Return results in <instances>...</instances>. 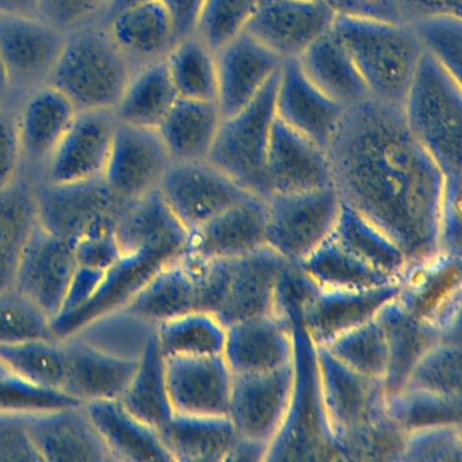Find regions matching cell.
I'll use <instances>...</instances> for the list:
<instances>
[{
	"instance_id": "obj_56",
	"label": "cell",
	"mask_w": 462,
	"mask_h": 462,
	"mask_svg": "<svg viewBox=\"0 0 462 462\" xmlns=\"http://www.w3.org/2000/svg\"><path fill=\"white\" fill-rule=\"evenodd\" d=\"M335 15L361 20L405 23L402 0H324Z\"/></svg>"
},
{
	"instance_id": "obj_12",
	"label": "cell",
	"mask_w": 462,
	"mask_h": 462,
	"mask_svg": "<svg viewBox=\"0 0 462 462\" xmlns=\"http://www.w3.org/2000/svg\"><path fill=\"white\" fill-rule=\"evenodd\" d=\"M34 193L40 226L74 243L94 224L118 218L126 202L113 193L104 177L72 183L47 182Z\"/></svg>"
},
{
	"instance_id": "obj_19",
	"label": "cell",
	"mask_w": 462,
	"mask_h": 462,
	"mask_svg": "<svg viewBox=\"0 0 462 462\" xmlns=\"http://www.w3.org/2000/svg\"><path fill=\"white\" fill-rule=\"evenodd\" d=\"M67 36L36 15L0 14V55L12 86L50 78Z\"/></svg>"
},
{
	"instance_id": "obj_8",
	"label": "cell",
	"mask_w": 462,
	"mask_h": 462,
	"mask_svg": "<svg viewBox=\"0 0 462 462\" xmlns=\"http://www.w3.org/2000/svg\"><path fill=\"white\" fill-rule=\"evenodd\" d=\"M321 396L339 461H347L351 446L388 416L385 385L367 377L316 346Z\"/></svg>"
},
{
	"instance_id": "obj_1",
	"label": "cell",
	"mask_w": 462,
	"mask_h": 462,
	"mask_svg": "<svg viewBox=\"0 0 462 462\" xmlns=\"http://www.w3.org/2000/svg\"><path fill=\"white\" fill-rule=\"evenodd\" d=\"M327 153L340 201L385 232L411 266L439 255L448 180L402 106L367 98L346 107Z\"/></svg>"
},
{
	"instance_id": "obj_5",
	"label": "cell",
	"mask_w": 462,
	"mask_h": 462,
	"mask_svg": "<svg viewBox=\"0 0 462 462\" xmlns=\"http://www.w3.org/2000/svg\"><path fill=\"white\" fill-rule=\"evenodd\" d=\"M131 77L128 58L109 32L85 28L67 36L48 85L78 110H115Z\"/></svg>"
},
{
	"instance_id": "obj_53",
	"label": "cell",
	"mask_w": 462,
	"mask_h": 462,
	"mask_svg": "<svg viewBox=\"0 0 462 462\" xmlns=\"http://www.w3.org/2000/svg\"><path fill=\"white\" fill-rule=\"evenodd\" d=\"M0 462H42L26 429V415L0 412Z\"/></svg>"
},
{
	"instance_id": "obj_27",
	"label": "cell",
	"mask_w": 462,
	"mask_h": 462,
	"mask_svg": "<svg viewBox=\"0 0 462 462\" xmlns=\"http://www.w3.org/2000/svg\"><path fill=\"white\" fill-rule=\"evenodd\" d=\"M66 351V380L63 391L82 404L99 400H120L125 393L137 358L106 353L90 343L63 340Z\"/></svg>"
},
{
	"instance_id": "obj_49",
	"label": "cell",
	"mask_w": 462,
	"mask_h": 462,
	"mask_svg": "<svg viewBox=\"0 0 462 462\" xmlns=\"http://www.w3.org/2000/svg\"><path fill=\"white\" fill-rule=\"evenodd\" d=\"M423 47L454 78L461 80L462 21L461 15L432 14L408 21Z\"/></svg>"
},
{
	"instance_id": "obj_60",
	"label": "cell",
	"mask_w": 462,
	"mask_h": 462,
	"mask_svg": "<svg viewBox=\"0 0 462 462\" xmlns=\"http://www.w3.org/2000/svg\"><path fill=\"white\" fill-rule=\"evenodd\" d=\"M405 23L432 14L461 15L462 0H402Z\"/></svg>"
},
{
	"instance_id": "obj_64",
	"label": "cell",
	"mask_w": 462,
	"mask_h": 462,
	"mask_svg": "<svg viewBox=\"0 0 462 462\" xmlns=\"http://www.w3.org/2000/svg\"><path fill=\"white\" fill-rule=\"evenodd\" d=\"M10 88H12V83H10L9 74H7L4 59H2V55H0V98H4V97L6 96Z\"/></svg>"
},
{
	"instance_id": "obj_36",
	"label": "cell",
	"mask_w": 462,
	"mask_h": 462,
	"mask_svg": "<svg viewBox=\"0 0 462 462\" xmlns=\"http://www.w3.org/2000/svg\"><path fill=\"white\" fill-rule=\"evenodd\" d=\"M77 113L75 105L53 86L37 90L17 120L23 155L34 161L50 158Z\"/></svg>"
},
{
	"instance_id": "obj_47",
	"label": "cell",
	"mask_w": 462,
	"mask_h": 462,
	"mask_svg": "<svg viewBox=\"0 0 462 462\" xmlns=\"http://www.w3.org/2000/svg\"><path fill=\"white\" fill-rule=\"evenodd\" d=\"M461 378V342L443 339L419 359L402 388L462 400Z\"/></svg>"
},
{
	"instance_id": "obj_61",
	"label": "cell",
	"mask_w": 462,
	"mask_h": 462,
	"mask_svg": "<svg viewBox=\"0 0 462 462\" xmlns=\"http://www.w3.org/2000/svg\"><path fill=\"white\" fill-rule=\"evenodd\" d=\"M270 445L259 440L237 435L232 445L226 462H258L266 461L269 456Z\"/></svg>"
},
{
	"instance_id": "obj_11",
	"label": "cell",
	"mask_w": 462,
	"mask_h": 462,
	"mask_svg": "<svg viewBox=\"0 0 462 462\" xmlns=\"http://www.w3.org/2000/svg\"><path fill=\"white\" fill-rule=\"evenodd\" d=\"M158 189L188 234L253 196L208 161L171 162Z\"/></svg>"
},
{
	"instance_id": "obj_55",
	"label": "cell",
	"mask_w": 462,
	"mask_h": 462,
	"mask_svg": "<svg viewBox=\"0 0 462 462\" xmlns=\"http://www.w3.org/2000/svg\"><path fill=\"white\" fill-rule=\"evenodd\" d=\"M439 251L445 255L461 258V180L446 182L440 213Z\"/></svg>"
},
{
	"instance_id": "obj_23",
	"label": "cell",
	"mask_w": 462,
	"mask_h": 462,
	"mask_svg": "<svg viewBox=\"0 0 462 462\" xmlns=\"http://www.w3.org/2000/svg\"><path fill=\"white\" fill-rule=\"evenodd\" d=\"M293 324L288 313H272L226 327L223 356L232 374L272 372L293 362Z\"/></svg>"
},
{
	"instance_id": "obj_48",
	"label": "cell",
	"mask_w": 462,
	"mask_h": 462,
	"mask_svg": "<svg viewBox=\"0 0 462 462\" xmlns=\"http://www.w3.org/2000/svg\"><path fill=\"white\" fill-rule=\"evenodd\" d=\"M29 340H59L52 319L28 297L12 288L0 293V345Z\"/></svg>"
},
{
	"instance_id": "obj_32",
	"label": "cell",
	"mask_w": 462,
	"mask_h": 462,
	"mask_svg": "<svg viewBox=\"0 0 462 462\" xmlns=\"http://www.w3.org/2000/svg\"><path fill=\"white\" fill-rule=\"evenodd\" d=\"M112 17L110 36L126 58L145 64L163 60L178 42L171 15L162 0L128 7Z\"/></svg>"
},
{
	"instance_id": "obj_22",
	"label": "cell",
	"mask_w": 462,
	"mask_h": 462,
	"mask_svg": "<svg viewBox=\"0 0 462 462\" xmlns=\"http://www.w3.org/2000/svg\"><path fill=\"white\" fill-rule=\"evenodd\" d=\"M166 378L174 413L228 416L234 374L223 356H170Z\"/></svg>"
},
{
	"instance_id": "obj_29",
	"label": "cell",
	"mask_w": 462,
	"mask_h": 462,
	"mask_svg": "<svg viewBox=\"0 0 462 462\" xmlns=\"http://www.w3.org/2000/svg\"><path fill=\"white\" fill-rule=\"evenodd\" d=\"M85 408L113 461H172L159 430L132 415L120 400L86 402Z\"/></svg>"
},
{
	"instance_id": "obj_46",
	"label": "cell",
	"mask_w": 462,
	"mask_h": 462,
	"mask_svg": "<svg viewBox=\"0 0 462 462\" xmlns=\"http://www.w3.org/2000/svg\"><path fill=\"white\" fill-rule=\"evenodd\" d=\"M326 347L342 364L367 377L381 378L386 372L388 350L385 332L377 318L332 340Z\"/></svg>"
},
{
	"instance_id": "obj_33",
	"label": "cell",
	"mask_w": 462,
	"mask_h": 462,
	"mask_svg": "<svg viewBox=\"0 0 462 462\" xmlns=\"http://www.w3.org/2000/svg\"><path fill=\"white\" fill-rule=\"evenodd\" d=\"M296 60L305 77L342 106L350 107L370 98L350 53L334 29L319 37Z\"/></svg>"
},
{
	"instance_id": "obj_50",
	"label": "cell",
	"mask_w": 462,
	"mask_h": 462,
	"mask_svg": "<svg viewBox=\"0 0 462 462\" xmlns=\"http://www.w3.org/2000/svg\"><path fill=\"white\" fill-rule=\"evenodd\" d=\"M256 5L258 0H205L193 34L217 52L245 33Z\"/></svg>"
},
{
	"instance_id": "obj_30",
	"label": "cell",
	"mask_w": 462,
	"mask_h": 462,
	"mask_svg": "<svg viewBox=\"0 0 462 462\" xmlns=\"http://www.w3.org/2000/svg\"><path fill=\"white\" fill-rule=\"evenodd\" d=\"M188 236L158 188L126 201L117 218V237L124 254L143 248H166L182 254Z\"/></svg>"
},
{
	"instance_id": "obj_17",
	"label": "cell",
	"mask_w": 462,
	"mask_h": 462,
	"mask_svg": "<svg viewBox=\"0 0 462 462\" xmlns=\"http://www.w3.org/2000/svg\"><path fill=\"white\" fill-rule=\"evenodd\" d=\"M77 266L75 243L55 236L37 224L13 288L36 302L53 320L61 312Z\"/></svg>"
},
{
	"instance_id": "obj_16",
	"label": "cell",
	"mask_w": 462,
	"mask_h": 462,
	"mask_svg": "<svg viewBox=\"0 0 462 462\" xmlns=\"http://www.w3.org/2000/svg\"><path fill=\"white\" fill-rule=\"evenodd\" d=\"M171 162L156 129L118 121L102 177L116 196L131 201L158 188Z\"/></svg>"
},
{
	"instance_id": "obj_15",
	"label": "cell",
	"mask_w": 462,
	"mask_h": 462,
	"mask_svg": "<svg viewBox=\"0 0 462 462\" xmlns=\"http://www.w3.org/2000/svg\"><path fill=\"white\" fill-rule=\"evenodd\" d=\"M400 291L402 282L362 291L320 288L313 283L300 304V318L315 346H327L345 332L375 319Z\"/></svg>"
},
{
	"instance_id": "obj_41",
	"label": "cell",
	"mask_w": 462,
	"mask_h": 462,
	"mask_svg": "<svg viewBox=\"0 0 462 462\" xmlns=\"http://www.w3.org/2000/svg\"><path fill=\"white\" fill-rule=\"evenodd\" d=\"M297 267L320 288L362 291L402 282L356 258L332 234Z\"/></svg>"
},
{
	"instance_id": "obj_52",
	"label": "cell",
	"mask_w": 462,
	"mask_h": 462,
	"mask_svg": "<svg viewBox=\"0 0 462 462\" xmlns=\"http://www.w3.org/2000/svg\"><path fill=\"white\" fill-rule=\"evenodd\" d=\"M462 424H439L407 432L399 462H461Z\"/></svg>"
},
{
	"instance_id": "obj_42",
	"label": "cell",
	"mask_w": 462,
	"mask_h": 462,
	"mask_svg": "<svg viewBox=\"0 0 462 462\" xmlns=\"http://www.w3.org/2000/svg\"><path fill=\"white\" fill-rule=\"evenodd\" d=\"M159 347L170 356H218L226 346V326L213 313L196 310L155 327Z\"/></svg>"
},
{
	"instance_id": "obj_44",
	"label": "cell",
	"mask_w": 462,
	"mask_h": 462,
	"mask_svg": "<svg viewBox=\"0 0 462 462\" xmlns=\"http://www.w3.org/2000/svg\"><path fill=\"white\" fill-rule=\"evenodd\" d=\"M0 362L36 385L63 391L66 380L63 340H29L0 345Z\"/></svg>"
},
{
	"instance_id": "obj_34",
	"label": "cell",
	"mask_w": 462,
	"mask_h": 462,
	"mask_svg": "<svg viewBox=\"0 0 462 462\" xmlns=\"http://www.w3.org/2000/svg\"><path fill=\"white\" fill-rule=\"evenodd\" d=\"M223 118L216 101L178 98L156 131L172 162L207 161Z\"/></svg>"
},
{
	"instance_id": "obj_21",
	"label": "cell",
	"mask_w": 462,
	"mask_h": 462,
	"mask_svg": "<svg viewBox=\"0 0 462 462\" xmlns=\"http://www.w3.org/2000/svg\"><path fill=\"white\" fill-rule=\"evenodd\" d=\"M345 110L305 77L299 61H283L275 90V115L281 123L327 151Z\"/></svg>"
},
{
	"instance_id": "obj_54",
	"label": "cell",
	"mask_w": 462,
	"mask_h": 462,
	"mask_svg": "<svg viewBox=\"0 0 462 462\" xmlns=\"http://www.w3.org/2000/svg\"><path fill=\"white\" fill-rule=\"evenodd\" d=\"M106 4L109 0H37L36 17L66 33Z\"/></svg>"
},
{
	"instance_id": "obj_24",
	"label": "cell",
	"mask_w": 462,
	"mask_h": 462,
	"mask_svg": "<svg viewBox=\"0 0 462 462\" xmlns=\"http://www.w3.org/2000/svg\"><path fill=\"white\" fill-rule=\"evenodd\" d=\"M266 223V199L253 194L190 232L185 253L199 259L245 255L267 245Z\"/></svg>"
},
{
	"instance_id": "obj_39",
	"label": "cell",
	"mask_w": 462,
	"mask_h": 462,
	"mask_svg": "<svg viewBox=\"0 0 462 462\" xmlns=\"http://www.w3.org/2000/svg\"><path fill=\"white\" fill-rule=\"evenodd\" d=\"M178 98L163 59L132 75L113 112L120 123L158 129Z\"/></svg>"
},
{
	"instance_id": "obj_3",
	"label": "cell",
	"mask_w": 462,
	"mask_h": 462,
	"mask_svg": "<svg viewBox=\"0 0 462 462\" xmlns=\"http://www.w3.org/2000/svg\"><path fill=\"white\" fill-rule=\"evenodd\" d=\"M332 29L350 53L370 98L402 106L424 53L410 23L337 15Z\"/></svg>"
},
{
	"instance_id": "obj_59",
	"label": "cell",
	"mask_w": 462,
	"mask_h": 462,
	"mask_svg": "<svg viewBox=\"0 0 462 462\" xmlns=\"http://www.w3.org/2000/svg\"><path fill=\"white\" fill-rule=\"evenodd\" d=\"M171 15L178 40L191 36L205 0H162Z\"/></svg>"
},
{
	"instance_id": "obj_26",
	"label": "cell",
	"mask_w": 462,
	"mask_h": 462,
	"mask_svg": "<svg viewBox=\"0 0 462 462\" xmlns=\"http://www.w3.org/2000/svg\"><path fill=\"white\" fill-rule=\"evenodd\" d=\"M270 193L288 194L332 186L328 153L275 118L267 151Z\"/></svg>"
},
{
	"instance_id": "obj_58",
	"label": "cell",
	"mask_w": 462,
	"mask_h": 462,
	"mask_svg": "<svg viewBox=\"0 0 462 462\" xmlns=\"http://www.w3.org/2000/svg\"><path fill=\"white\" fill-rule=\"evenodd\" d=\"M104 274V270L78 264L74 275H72L71 282H69L63 308H61V312L59 313V316L69 315V313L83 307L91 299L97 288H98Z\"/></svg>"
},
{
	"instance_id": "obj_63",
	"label": "cell",
	"mask_w": 462,
	"mask_h": 462,
	"mask_svg": "<svg viewBox=\"0 0 462 462\" xmlns=\"http://www.w3.org/2000/svg\"><path fill=\"white\" fill-rule=\"evenodd\" d=\"M147 2H153V0H109V10L112 15L128 9V7L136 6V5L147 4Z\"/></svg>"
},
{
	"instance_id": "obj_40",
	"label": "cell",
	"mask_w": 462,
	"mask_h": 462,
	"mask_svg": "<svg viewBox=\"0 0 462 462\" xmlns=\"http://www.w3.org/2000/svg\"><path fill=\"white\" fill-rule=\"evenodd\" d=\"M332 236L356 258L394 280H404L410 270V261L402 248L372 221L343 202Z\"/></svg>"
},
{
	"instance_id": "obj_20",
	"label": "cell",
	"mask_w": 462,
	"mask_h": 462,
	"mask_svg": "<svg viewBox=\"0 0 462 462\" xmlns=\"http://www.w3.org/2000/svg\"><path fill=\"white\" fill-rule=\"evenodd\" d=\"M26 429L42 461H113L85 404L26 415Z\"/></svg>"
},
{
	"instance_id": "obj_57",
	"label": "cell",
	"mask_w": 462,
	"mask_h": 462,
	"mask_svg": "<svg viewBox=\"0 0 462 462\" xmlns=\"http://www.w3.org/2000/svg\"><path fill=\"white\" fill-rule=\"evenodd\" d=\"M23 156L17 121H13L6 113L0 112V189L6 188L17 180Z\"/></svg>"
},
{
	"instance_id": "obj_62",
	"label": "cell",
	"mask_w": 462,
	"mask_h": 462,
	"mask_svg": "<svg viewBox=\"0 0 462 462\" xmlns=\"http://www.w3.org/2000/svg\"><path fill=\"white\" fill-rule=\"evenodd\" d=\"M37 0H0V14L36 15Z\"/></svg>"
},
{
	"instance_id": "obj_31",
	"label": "cell",
	"mask_w": 462,
	"mask_h": 462,
	"mask_svg": "<svg viewBox=\"0 0 462 462\" xmlns=\"http://www.w3.org/2000/svg\"><path fill=\"white\" fill-rule=\"evenodd\" d=\"M199 310L196 277L185 254L159 270L124 312L152 327Z\"/></svg>"
},
{
	"instance_id": "obj_25",
	"label": "cell",
	"mask_w": 462,
	"mask_h": 462,
	"mask_svg": "<svg viewBox=\"0 0 462 462\" xmlns=\"http://www.w3.org/2000/svg\"><path fill=\"white\" fill-rule=\"evenodd\" d=\"M217 102L223 117L247 106L280 72L283 60L248 33L216 52Z\"/></svg>"
},
{
	"instance_id": "obj_45",
	"label": "cell",
	"mask_w": 462,
	"mask_h": 462,
	"mask_svg": "<svg viewBox=\"0 0 462 462\" xmlns=\"http://www.w3.org/2000/svg\"><path fill=\"white\" fill-rule=\"evenodd\" d=\"M386 411L405 434L439 424H462V400L420 389L402 388L388 394Z\"/></svg>"
},
{
	"instance_id": "obj_7",
	"label": "cell",
	"mask_w": 462,
	"mask_h": 462,
	"mask_svg": "<svg viewBox=\"0 0 462 462\" xmlns=\"http://www.w3.org/2000/svg\"><path fill=\"white\" fill-rule=\"evenodd\" d=\"M291 266L269 245L231 259H215L210 272L212 313L226 327L277 313L281 281Z\"/></svg>"
},
{
	"instance_id": "obj_51",
	"label": "cell",
	"mask_w": 462,
	"mask_h": 462,
	"mask_svg": "<svg viewBox=\"0 0 462 462\" xmlns=\"http://www.w3.org/2000/svg\"><path fill=\"white\" fill-rule=\"evenodd\" d=\"M79 404L66 392L36 385L0 362V412L31 415Z\"/></svg>"
},
{
	"instance_id": "obj_35",
	"label": "cell",
	"mask_w": 462,
	"mask_h": 462,
	"mask_svg": "<svg viewBox=\"0 0 462 462\" xmlns=\"http://www.w3.org/2000/svg\"><path fill=\"white\" fill-rule=\"evenodd\" d=\"M172 461L226 462L237 438L228 416L174 413L159 430Z\"/></svg>"
},
{
	"instance_id": "obj_6",
	"label": "cell",
	"mask_w": 462,
	"mask_h": 462,
	"mask_svg": "<svg viewBox=\"0 0 462 462\" xmlns=\"http://www.w3.org/2000/svg\"><path fill=\"white\" fill-rule=\"evenodd\" d=\"M278 74L235 115L223 118L207 161L240 188L267 199V151L275 118Z\"/></svg>"
},
{
	"instance_id": "obj_18",
	"label": "cell",
	"mask_w": 462,
	"mask_h": 462,
	"mask_svg": "<svg viewBox=\"0 0 462 462\" xmlns=\"http://www.w3.org/2000/svg\"><path fill=\"white\" fill-rule=\"evenodd\" d=\"M117 123L113 110H78L48 158V182L72 183L102 177Z\"/></svg>"
},
{
	"instance_id": "obj_37",
	"label": "cell",
	"mask_w": 462,
	"mask_h": 462,
	"mask_svg": "<svg viewBox=\"0 0 462 462\" xmlns=\"http://www.w3.org/2000/svg\"><path fill=\"white\" fill-rule=\"evenodd\" d=\"M36 193L15 180L0 189V293L14 286L23 251L36 229Z\"/></svg>"
},
{
	"instance_id": "obj_28",
	"label": "cell",
	"mask_w": 462,
	"mask_h": 462,
	"mask_svg": "<svg viewBox=\"0 0 462 462\" xmlns=\"http://www.w3.org/2000/svg\"><path fill=\"white\" fill-rule=\"evenodd\" d=\"M375 318L385 332L388 361L383 385L386 393L391 394L405 385L419 359L446 337L435 324L408 308L399 296Z\"/></svg>"
},
{
	"instance_id": "obj_13",
	"label": "cell",
	"mask_w": 462,
	"mask_h": 462,
	"mask_svg": "<svg viewBox=\"0 0 462 462\" xmlns=\"http://www.w3.org/2000/svg\"><path fill=\"white\" fill-rule=\"evenodd\" d=\"M324 0H258L245 33L278 58L296 60L334 25Z\"/></svg>"
},
{
	"instance_id": "obj_43",
	"label": "cell",
	"mask_w": 462,
	"mask_h": 462,
	"mask_svg": "<svg viewBox=\"0 0 462 462\" xmlns=\"http://www.w3.org/2000/svg\"><path fill=\"white\" fill-rule=\"evenodd\" d=\"M164 60L180 98L216 101V52L196 34L178 40Z\"/></svg>"
},
{
	"instance_id": "obj_10",
	"label": "cell",
	"mask_w": 462,
	"mask_h": 462,
	"mask_svg": "<svg viewBox=\"0 0 462 462\" xmlns=\"http://www.w3.org/2000/svg\"><path fill=\"white\" fill-rule=\"evenodd\" d=\"M180 255L166 248H143L124 254L105 272L98 288L83 307L52 320L56 339L74 337L106 316L125 310L148 281Z\"/></svg>"
},
{
	"instance_id": "obj_9",
	"label": "cell",
	"mask_w": 462,
	"mask_h": 462,
	"mask_svg": "<svg viewBox=\"0 0 462 462\" xmlns=\"http://www.w3.org/2000/svg\"><path fill=\"white\" fill-rule=\"evenodd\" d=\"M266 205V245L297 266L332 234L342 201L332 185L272 194Z\"/></svg>"
},
{
	"instance_id": "obj_38",
	"label": "cell",
	"mask_w": 462,
	"mask_h": 462,
	"mask_svg": "<svg viewBox=\"0 0 462 462\" xmlns=\"http://www.w3.org/2000/svg\"><path fill=\"white\" fill-rule=\"evenodd\" d=\"M121 404L144 423L161 430L174 415L166 378V358L159 347L155 328L148 334L134 377Z\"/></svg>"
},
{
	"instance_id": "obj_4",
	"label": "cell",
	"mask_w": 462,
	"mask_h": 462,
	"mask_svg": "<svg viewBox=\"0 0 462 462\" xmlns=\"http://www.w3.org/2000/svg\"><path fill=\"white\" fill-rule=\"evenodd\" d=\"M402 109L446 180H462L461 80L424 52Z\"/></svg>"
},
{
	"instance_id": "obj_2",
	"label": "cell",
	"mask_w": 462,
	"mask_h": 462,
	"mask_svg": "<svg viewBox=\"0 0 462 462\" xmlns=\"http://www.w3.org/2000/svg\"><path fill=\"white\" fill-rule=\"evenodd\" d=\"M304 291L288 286L278 296V310L293 324V385L282 426L266 461H339L321 396L315 343L300 318Z\"/></svg>"
},
{
	"instance_id": "obj_14",
	"label": "cell",
	"mask_w": 462,
	"mask_h": 462,
	"mask_svg": "<svg viewBox=\"0 0 462 462\" xmlns=\"http://www.w3.org/2000/svg\"><path fill=\"white\" fill-rule=\"evenodd\" d=\"M293 362L272 372L234 374L228 418L237 435L272 445L291 400Z\"/></svg>"
}]
</instances>
